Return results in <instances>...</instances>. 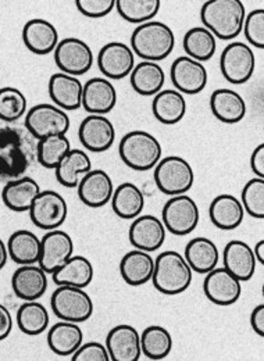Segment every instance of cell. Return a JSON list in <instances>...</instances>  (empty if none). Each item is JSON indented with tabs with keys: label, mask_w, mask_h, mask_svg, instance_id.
<instances>
[{
	"label": "cell",
	"mask_w": 264,
	"mask_h": 361,
	"mask_svg": "<svg viewBox=\"0 0 264 361\" xmlns=\"http://www.w3.org/2000/svg\"><path fill=\"white\" fill-rule=\"evenodd\" d=\"M251 169L258 178H264V143H260L252 152Z\"/></svg>",
	"instance_id": "cell-48"
},
{
	"label": "cell",
	"mask_w": 264,
	"mask_h": 361,
	"mask_svg": "<svg viewBox=\"0 0 264 361\" xmlns=\"http://www.w3.org/2000/svg\"><path fill=\"white\" fill-rule=\"evenodd\" d=\"M70 150L71 143L67 135L49 136L38 140L37 160L44 169L56 170Z\"/></svg>",
	"instance_id": "cell-41"
},
{
	"label": "cell",
	"mask_w": 264,
	"mask_h": 361,
	"mask_svg": "<svg viewBox=\"0 0 264 361\" xmlns=\"http://www.w3.org/2000/svg\"><path fill=\"white\" fill-rule=\"evenodd\" d=\"M92 170L88 153L80 149H71L68 154L54 170L56 180L66 188H77L81 180Z\"/></svg>",
	"instance_id": "cell-36"
},
{
	"label": "cell",
	"mask_w": 264,
	"mask_h": 361,
	"mask_svg": "<svg viewBox=\"0 0 264 361\" xmlns=\"http://www.w3.org/2000/svg\"><path fill=\"white\" fill-rule=\"evenodd\" d=\"M253 253H255V257H256V262L264 264V240H259L256 243V246L253 247Z\"/></svg>",
	"instance_id": "cell-51"
},
{
	"label": "cell",
	"mask_w": 264,
	"mask_h": 361,
	"mask_svg": "<svg viewBox=\"0 0 264 361\" xmlns=\"http://www.w3.org/2000/svg\"><path fill=\"white\" fill-rule=\"evenodd\" d=\"M193 271L182 255L176 250H166L155 260L152 276L153 286L163 295L176 296L184 293L192 282Z\"/></svg>",
	"instance_id": "cell-4"
},
{
	"label": "cell",
	"mask_w": 264,
	"mask_h": 361,
	"mask_svg": "<svg viewBox=\"0 0 264 361\" xmlns=\"http://www.w3.org/2000/svg\"><path fill=\"white\" fill-rule=\"evenodd\" d=\"M245 17L246 10L241 0H209L200 8L203 27L221 41L238 38L244 30Z\"/></svg>",
	"instance_id": "cell-2"
},
{
	"label": "cell",
	"mask_w": 264,
	"mask_h": 361,
	"mask_svg": "<svg viewBox=\"0 0 264 361\" xmlns=\"http://www.w3.org/2000/svg\"><path fill=\"white\" fill-rule=\"evenodd\" d=\"M160 6V0H116L120 17L138 25L152 21L157 16Z\"/></svg>",
	"instance_id": "cell-42"
},
{
	"label": "cell",
	"mask_w": 264,
	"mask_h": 361,
	"mask_svg": "<svg viewBox=\"0 0 264 361\" xmlns=\"http://www.w3.org/2000/svg\"><path fill=\"white\" fill-rule=\"evenodd\" d=\"M76 6L88 18H103L116 8V0H77Z\"/></svg>",
	"instance_id": "cell-46"
},
{
	"label": "cell",
	"mask_w": 264,
	"mask_h": 361,
	"mask_svg": "<svg viewBox=\"0 0 264 361\" xmlns=\"http://www.w3.org/2000/svg\"><path fill=\"white\" fill-rule=\"evenodd\" d=\"M97 67L106 80H123L135 67V54L131 46L123 42H109L99 50Z\"/></svg>",
	"instance_id": "cell-14"
},
{
	"label": "cell",
	"mask_w": 264,
	"mask_h": 361,
	"mask_svg": "<svg viewBox=\"0 0 264 361\" xmlns=\"http://www.w3.org/2000/svg\"><path fill=\"white\" fill-rule=\"evenodd\" d=\"M224 269L241 282H248L256 272V257L253 249L244 240H231L222 250Z\"/></svg>",
	"instance_id": "cell-20"
},
{
	"label": "cell",
	"mask_w": 264,
	"mask_h": 361,
	"mask_svg": "<svg viewBox=\"0 0 264 361\" xmlns=\"http://www.w3.org/2000/svg\"><path fill=\"white\" fill-rule=\"evenodd\" d=\"M167 231L163 221L155 216H139L132 221L128 238L133 249L146 253L159 250L166 242Z\"/></svg>",
	"instance_id": "cell-18"
},
{
	"label": "cell",
	"mask_w": 264,
	"mask_h": 361,
	"mask_svg": "<svg viewBox=\"0 0 264 361\" xmlns=\"http://www.w3.org/2000/svg\"><path fill=\"white\" fill-rule=\"evenodd\" d=\"M38 140L24 126H0V182L25 177V173L38 163Z\"/></svg>",
	"instance_id": "cell-1"
},
{
	"label": "cell",
	"mask_w": 264,
	"mask_h": 361,
	"mask_svg": "<svg viewBox=\"0 0 264 361\" xmlns=\"http://www.w3.org/2000/svg\"><path fill=\"white\" fill-rule=\"evenodd\" d=\"M112 209L123 220H135L145 209V193L132 182H124L114 189Z\"/></svg>",
	"instance_id": "cell-32"
},
{
	"label": "cell",
	"mask_w": 264,
	"mask_h": 361,
	"mask_svg": "<svg viewBox=\"0 0 264 361\" xmlns=\"http://www.w3.org/2000/svg\"><path fill=\"white\" fill-rule=\"evenodd\" d=\"M23 42L34 54H49L59 45V32L56 27L44 18L30 20L23 28Z\"/></svg>",
	"instance_id": "cell-25"
},
{
	"label": "cell",
	"mask_w": 264,
	"mask_h": 361,
	"mask_svg": "<svg viewBox=\"0 0 264 361\" xmlns=\"http://www.w3.org/2000/svg\"><path fill=\"white\" fill-rule=\"evenodd\" d=\"M8 260V252H7V245L1 240L0 238V270L4 269L6 263Z\"/></svg>",
	"instance_id": "cell-52"
},
{
	"label": "cell",
	"mask_w": 264,
	"mask_h": 361,
	"mask_svg": "<svg viewBox=\"0 0 264 361\" xmlns=\"http://www.w3.org/2000/svg\"><path fill=\"white\" fill-rule=\"evenodd\" d=\"M199 206L188 195L173 196L162 210V221L166 226V231L176 236H185L193 232L199 224Z\"/></svg>",
	"instance_id": "cell-10"
},
{
	"label": "cell",
	"mask_w": 264,
	"mask_h": 361,
	"mask_svg": "<svg viewBox=\"0 0 264 361\" xmlns=\"http://www.w3.org/2000/svg\"><path fill=\"white\" fill-rule=\"evenodd\" d=\"M68 216L66 199L56 190H42L30 209L34 226L44 231H54L63 226Z\"/></svg>",
	"instance_id": "cell-11"
},
{
	"label": "cell",
	"mask_w": 264,
	"mask_h": 361,
	"mask_svg": "<svg viewBox=\"0 0 264 361\" xmlns=\"http://www.w3.org/2000/svg\"><path fill=\"white\" fill-rule=\"evenodd\" d=\"M49 96L54 106L64 111H74L83 107L84 84L73 75L56 73L49 80Z\"/></svg>",
	"instance_id": "cell-21"
},
{
	"label": "cell",
	"mask_w": 264,
	"mask_h": 361,
	"mask_svg": "<svg viewBox=\"0 0 264 361\" xmlns=\"http://www.w3.org/2000/svg\"><path fill=\"white\" fill-rule=\"evenodd\" d=\"M155 183L159 190L169 196L186 195L195 182V173L189 161L179 156L162 159L155 167Z\"/></svg>",
	"instance_id": "cell-6"
},
{
	"label": "cell",
	"mask_w": 264,
	"mask_h": 361,
	"mask_svg": "<svg viewBox=\"0 0 264 361\" xmlns=\"http://www.w3.org/2000/svg\"><path fill=\"white\" fill-rule=\"evenodd\" d=\"M176 47L173 30L162 21H149L138 25L131 35L133 54L143 61H162L167 59Z\"/></svg>",
	"instance_id": "cell-3"
},
{
	"label": "cell",
	"mask_w": 264,
	"mask_h": 361,
	"mask_svg": "<svg viewBox=\"0 0 264 361\" xmlns=\"http://www.w3.org/2000/svg\"><path fill=\"white\" fill-rule=\"evenodd\" d=\"M74 256V240L61 229L49 231L41 238L40 267L46 274H53Z\"/></svg>",
	"instance_id": "cell-13"
},
{
	"label": "cell",
	"mask_w": 264,
	"mask_h": 361,
	"mask_svg": "<svg viewBox=\"0 0 264 361\" xmlns=\"http://www.w3.org/2000/svg\"><path fill=\"white\" fill-rule=\"evenodd\" d=\"M116 103L117 90L109 80L95 77L84 84L83 107L89 114L106 116L116 107Z\"/></svg>",
	"instance_id": "cell-23"
},
{
	"label": "cell",
	"mask_w": 264,
	"mask_h": 361,
	"mask_svg": "<svg viewBox=\"0 0 264 361\" xmlns=\"http://www.w3.org/2000/svg\"><path fill=\"white\" fill-rule=\"evenodd\" d=\"M220 68L222 77L229 84H246L253 77L256 56L245 42H231L221 53Z\"/></svg>",
	"instance_id": "cell-9"
},
{
	"label": "cell",
	"mask_w": 264,
	"mask_h": 361,
	"mask_svg": "<svg viewBox=\"0 0 264 361\" xmlns=\"http://www.w3.org/2000/svg\"><path fill=\"white\" fill-rule=\"evenodd\" d=\"M54 316L66 322L81 324L93 314L92 298L84 289L73 286H59L50 298Z\"/></svg>",
	"instance_id": "cell-7"
},
{
	"label": "cell",
	"mask_w": 264,
	"mask_h": 361,
	"mask_svg": "<svg viewBox=\"0 0 264 361\" xmlns=\"http://www.w3.org/2000/svg\"><path fill=\"white\" fill-rule=\"evenodd\" d=\"M17 325L28 336L42 335L49 326L50 317L47 309L38 302H25L17 310Z\"/></svg>",
	"instance_id": "cell-40"
},
{
	"label": "cell",
	"mask_w": 264,
	"mask_h": 361,
	"mask_svg": "<svg viewBox=\"0 0 264 361\" xmlns=\"http://www.w3.org/2000/svg\"><path fill=\"white\" fill-rule=\"evenodd\" d=\"M71 361H112L104 345L99 342L84 343L73 356Z\"/></svg>",
	"instance_id": "cell-47"
},
{
	"label": "cell",
	"mask_w": 264,
	"mask_h": 361,
	"mask_svg": "<svg viewBox=\"0 0 264 361\" xmlns=\"http://www.w3.org/2000/svg\"><path fill=\"white\" fill-rule=\"evenodd\" d=\"M210 110L221 123L236 124L246 116V103L238 92L220 88L210 96Z\"/></svg>",
	"instance_id": "cell-30"
},
{
	"label": "cell",
	"mask_w": 264,
	"mask_h": 361,
	"mask_svg": "<svg viewBox=\"0 0 264 361\" xmlns=\"http://www.w3.org/2000/svg\"><path fill=\"white\" fill-rule=\"evenodd\" d=\"M83 345L84 332L78 324L60 321L47 332V346L57 356H73Z\"/></svg>",
	"instance_id": "cell-28"
},
{
	"label": "cell",
	"mask_w": 264,
	"mask_h": 361,
	"mask_svg": "<svg viewBox=\"0 0 264 361\" xmlns=\"http://www.w3.org/2000/svg\"><path fill=\"white\" fill-rule=\"evenodd\" d=\"M244 34L246 41L256 49H264V10L256 8L245 17Z\"/></svg>",
	"instance_id": "cell-45"
},
{
	"label": "cell",
	"mask_w": 264,
	"mask_h": 361,
	"mask_svg": "<svg viewBox=\"0 0 264 361\" xmlns=\"http://www.w3.org/2000/svg\"><path fill=\"white\" fill-rule=\"evenodd\" d=\"M104 346L112 361H139L142 356L140 334L128 324L112 328L106 336Z\"/></svg>",
	"instance_id": "cell-17"
},
{
	"label": "cell",
	"mask_w": 264,
	"mask_h": 361,
	"mask_svg": "<svg viewBox=\"0 0 264 361\" xmlns=\"http://www.w3.org/2000/svg\"><path fill=\"white\" fill-rule=\"evenodd\" d=\"M172 82L182 94H198L206 88L209 75L203 63L188 56L176 57L170 70Z\"/></svg>",
	"instance_id": "cell-15"
},
{
	"label": "cell",
	"mask_w": 264,
	"mask_h": 361,
	"mask_svg": "<svg viewBox=\"0 0 264 361\" xmlns=\"http://www.w3.org/2000/svg\"><path fill=\"white\" fill-rule=\"evenodd\" d=\"M155 272V259L150 253L136 250L126 253L120 262V274L130 286H140L152 281Z\"/></svg>",
	"instance_id": "cell-33"
},
{
	"label": "cell",
	"mask_w": 264,
	"mask_h": 361,
	"mask_svg": "<svg viewBox=\"0 0 264 361\" xmlns=\"http://www.w3.org/2000/svg\"><path fill=\"white\" fill-rule=\"evenodd\" d=\"M152 113L164 126L178 124L186 114V100L176 90H160L152 102Z\"/></svg>",
	"instance_id": "cell-34"
},
{
	"label": "cell",
	"mask_w": 264,
	"mask_h": 361,
	"mask_svg": "<svg viewBox=\"0 0 264 361\" xmlns=\"http://www.w3.org/2000/svg\"><path fill=\"white\" fill-rule=\"evenodd\" d=\"M184 259L193 272L209 274L210 271L217 269L220 262V250L212 239L199 236L186 243Z\"/></svg>",
	"instance_id": "cell-27"
},
{
	"label": "cell",
	"mask_w": 264,
	"mask_h": 361,
	"mask_svg": "<svg viewBox=\"0 0 264 361\" xmlns=\"http://www.w3.org/2000/svg\"><path fill=\"white\" fill-rule=\"evenodd\" d=\"M182 46L188 57L203 63L209 61L215 56L217 50V39L205 27H193L184 35Z\"/></svg>",
	"instance_id": "cell-39"
},
{
	"label": "cell",
	"mask_w": 264,
	"mask_h": 361,
	"mask_svg": "<svg viewBox=\"0 0 264 361\" xmlns=\"http://www.w3.org/2000/svg\"><path fill=\"white\" fill-rule=\"evenodd\" d=\"M209 216L216 228L222 231H234L244 223L245 210L238 197L222 193L212 200Z\"/></svg>",
	"instance_id": "cell-29"
},
{
	"label": "cell",
	"mask_w": 264,
	"mask_h": 361,
	"mask_svg": "<svg viewBox=\"0 0 264 361\" xmlns=\"http://www.w3.org/2000/svg\"><path fill=\"white\" fill-rule=\"evenodd\" d=\"M71 121L67 111L54 104H37L25 114L24 127L37 140L49 136L67 135Z\"/></svg>",
	"instance_id": "cell-8"
},
{
	"label": "cell",
	"mask_w": 264,
	"mask_h": 361,
	"mask_svg": "<svg viewBox=\"0 0 264 361\" xmlns=\"http://www.w3.org/2000/svg\"><path fill=\"white\" fill-rule=\"evenodd\" d=\"M78 137L87 150L102 153L113 146L116 128L106 116L89 114L78 128Z\"/></svg>",
	"instance_id": "cell-19"
},
{
	"label": "cell",
	"mask_w": 264,
	"mask_h": 361,
	"mask_svg": "<svg viewBox=\"0 0 264 361\" xmlns=\"http://www.w3.org/2000/svg\"><path fill=\"white\" fill-rule=\"evenodd\" d=\"M140 349L149 360H163L173 350V336L167 328L150 325L140 334Z\"/></svg>",
	"instance_id": "cell-38"
},
{
	"label": "cell",
	"mask_w": 264,
	"mask_h": 361,
	"mask_svg": "<svg viewBox=\"0 0 264 361\" xmlns=\"http://www.w3.org/2000/svg\"><path fill=\"white\" fill-rule=\"evenodd\" d=\"M54 61L61 73L78 78L92 68L93 51L83 39L66 38L54 49Z\"/></svg>",
	"instance_id": "cell-12"
},
{
	"label": "cell",
	"mask_w": 264,
	"mask_h": 361,
	"mask_svg": "<svg viewBox=\"0 0 264 361\" xmlns=\"http://www.w3.org/2000/svg\"><path fill=\"white\" fill-rule=\"evenodd\" d=\"M8 257L18 266H32L40 262L41 239L28 229L11 233L7 242Z\"/></svg>",
	"instance_id": "cell-31"
},
{
	"label": "cell",
	"mask_w": 264,
	"mask_h": 361,
	"mask_svg": "<svg viewBox=\"0 0 264 361\" xmlns=\"http://www.w3.org/2000/svg\"><path fill=\"white\" fill-rule=\"evenodd\" d=\"M41 186L31 177H23L10 180L1 190V200L4 206L16 213L30 212L34 200L41 193Z\"/></svg>",
	"instance_id": "cell-26"
},
{
	"label": "cell",
	"mask_w": 264,
	"mask_h": 361,
	"mask_svg": "<svg viewBox=\"0 0 264 361\" xmlns=\"http://www.w3.org/2000/svg\"><path fill=\"white\" fill-rule=\"evenodd\" d=\"M27 97L17 88H0V120L6 124H14L27 113Z\"/></svg>",
	"instance_id": "cell-43"
},
{
	"label": "cell",
	"mask_w": 264,
	"mask_h": 361,
	"mask_svg": "<svg viewBox=\"0 0 264 361\" xmlns=\"http://www.w3.org/2000/svg\"><path fill=\"white\" fill-rule=\"evenodd\" d=\"M206 298L217 306H232L242 295V282L224 267L206 274L203 281Z\"/></svg>",
	"instance_id": "cell-16"
},
{
	"label": "cell",
	"mask_w": 264,
	"mask_h": 361,
	"mask_svg": "<svg viewBox=\"0 0 264 361\" xmlns=\"http://www.w3.org/2000/svg\"><path fill=\"white\" fill-rule=\"evenodd\" d=\"M77 188L80 200L90 209L106 206L114 193L113 180L103 170H90Z\"/></svg>",
	"instance_id": "cell-24"
},
{
	"label": "cell",
	"mask_w": 264,
	"mask_h": 361,
	"mask_svg": "<svg viewBox=\"0 0 264 361\" xmlns=\"http://www.w3.org/2000/svg\"><path fill=\"white\" fill-rule=\"evenodd\" d=\"M13 317L10 310L0 303V342L7 339L13 331Z\"/></svg>",
	"instance_id": "cell-49"
},
{
	"label": "cell",
	"mask_w": 264,
	"mask_h": 361,
	"mask_svg": "<svg viewBox=\"0 0 264 361\" xmlns=\"http://www.w3.org/2000/svg\"><path fill=\"white\" fill-rule=\"evenodd\" d=\"M47 274L40 266H20L11 276L14 295L24 302H37L47 290Z\"/></svg>",
	"instance_id": "cell-22"
},
{
	"label": "cell",
	"mask_w": 264,
	"mask_h": 361,
	"mask_svg": "<svg viewBox=\"0 0 264 361\" xmlns=\"http://www.w3.org/2000/svg\"><path fill=\"white\" fill-rule=\"evenodd\" d=\"M59 286H73L85 289L93 281L95 270L85 256H73L64 266L52 274Z\"/></svg>",
	"instance_id": "cell-37"
},
{
	"label": "cell",
	"mask_w": 264,
	"mask_h": 361,
	"mask_svg": "<svg viewBox=\"0 0 264 361\" xmlns=\"http://www.w3.org/2000/svg\"><path fill=\"white\" fill-rule=\"evenodd\" d=\"M119 154L127 167L145 173L157 166L163 149L156 136L146 131H131L120 140Z\"/></svg>",
	"instance_id": "cell-5"
},
{
	"label": "cell",
	"mask_w": 264,
	"mask_h": 361,
	"mask_svg": "<svg viewBox=\"0 0 264 361\" xmlns=\"http://www.w3.org/2000/svg\"><path fill=\"white\" fill-rule=\"evenodd\" d=\"M241 203L245 213L253 219H264V178L255 177L245 183L241 193Z\"/></svg>",
	"instance_id": "cell-44"
},
{
	"label": "cell",
	"mask_w": 264,
	"mask_h": 361,
	"mask_svg": "<svg viewBox=\"0 0 264 361\" xmlns=\"http://www.w3.org/2000/svg\"><path fill=\"white\" fill-rule=\"evenodd\" d=\"M132 90L140 96H156L163 90L166 73L159 63L140 61L135 64L130 74Z\"/></svg>",
	"instance_id": "cell-35"
},
{
	"label": "cell",
	"mask_w": 264,
	"mask_h": 361,
	"mask_svg": "<svg viewBox=\"0 0 264 361\" xmlns=\"http://www.w3.org/2000/svg\"><path fill=\"white\" fill-rule=\"evenodd\" d=\"M251 326L256 335L260 338L264 336V305H259L252 310L251 314Z\"/></svg>",
	"instance_id": "cell-50"
}]
</instances>
